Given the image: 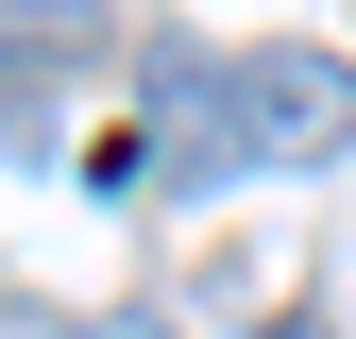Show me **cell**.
Here are the masks:
<instances>
[{
    "label": "cell",
    "mask_w": 356,
    "mask_h": 339,
    "mask_svg": "<svg viewBox=\"0 0 356 339\" xmlns=\"http://www.w3.org/2000/svg\"><path fill=\"white\" fill-rule=\"evenodd\" d=\"M356 136V68L339 51H153V187H220V170H305Z\"/></svg>",
    "instance_id": "1"
},
{
    "label": "cell",
    "mask_w": 356,
    "mask_h": 339,
    "mask_svg": "<svg viewBox=\"0 0 356 339\" xmlns=\"http://www.w3.org/2000/svg\"><path fill=\"white\" fill-rule=\"evenodd\" d=\"M0 51H34V68H85V51H102V0H0Z\"/></svg>",
    "instance_id": "2"
},
{
    "label": "cell",
    "mask_w": 356,
    "mask_h": 339,
    "mask_svg": "<svg viewBox=\"0 0 356 339\" xmlns=\"http://www.w3.org/2000/svg\"><path fill=\"white\" fill-rule=\"evenodd\" d=\"M272 339H323V322H272Z\"/></svg>",
    "instance_id": "3"
}]
</instances>
